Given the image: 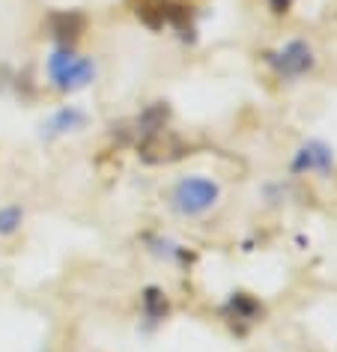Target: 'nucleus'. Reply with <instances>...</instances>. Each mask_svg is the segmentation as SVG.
<instances>
[{"mask_svg":"<svg viewBox=\"0 0 337 352\" xmlns=\"http://www.w3.org/2000/svg\"><path fill=\"white\" fill-rule=\"evenodd\" d=\"M48 78L60 93H75L96 78V63L90 57H78L72 48H57L48 57Z\"/></svg>","mask_w":337,"mask_h":352,"instance_id":"obj_1","label":"nucleus"},{"mask_svg":"<svg viewBox=\"0 0 337 352\" xmlns=\"http://www.w3.org/2000/svg\"><path fill=\"white\" fill-rule=\"evenodd\" d=\"M218 195L221 191L212 179H206V176H188V179L176 182L171 204L180 215H203L206 209L215 206Z\"/></svg>","mask_w":337,"mask_h":352,"instance_id":"obj_2","label":"nucleus"},{"mask_svg":"<svg viewBox=\"0 0 337 352\" xmlns=\"http://www.w3.org/2000/svg\"><path fill=\"white\" fill-rule=\"evenodd\" d=\"M87 30V15L78 10H60L48 15V33L57 48H75Z\"/></svg>","mask_w":337,"mask_h":352,"instance_id":"obj_3","label":"nucleus"},{"mask_svg":"<svg viewBox=\"0 0 337 352\" xmlns=\"http://www.w3.org/2000/svg\"><path fill=\"white\" fill-rule=\"evenodd\" d=\"M272 60V66L278 69L281 75H287V78H298V75H305L310 66H314V51H310L307 42H301V39H292L283 45V51H278V54H269Z\"/></svg>","mask_w":337,"mask_h":352,"instance_id":"obj_4","label":"nucleus"},{"mask_svg":"<svg viewBox=\"0 0 337 352\" xmlns=\"http://www.w3.org/2000/svg\"><path fill=\"white\" fill-rule=\"evenodd\" d=\"M185 153L182 144L176 140L171 131H158V135L153 138H146V140H140L138 144V155L144 158L146 164H164V162H173V158H180Z\"/></svg>","mask_w":337,"mask_h":352,"instance_id":"obj_5","label":"nucleus"},{"mask_svg":"<svg viewBox=\"0 0 337 352\" xmlns=\"http://www.w3.org/2000/svg\"><path fill=\"white\" fill-rule=\"evenodd\" d=\"M305 170H319V173L331 170V149L323 140H310L292 158V173H305Z\"/></svg>","mask_w":337,"mask_h":352,"instance_id":"obj_6","label":"nucleus"},{"mask_svg":"<svg viewBox=\"0 0 337 352\" xmlns=\"http://www.w3.org/2000/svg\"><path fill=\"white\" fill-rule=\"evenodd\" d=\"M167 117H171V108H167V102H155L149 104V108L140 111V117L135 120V129H131V135L140 144V140L158 135V131L167 129Z\"/></svg>","mask_w":337,"mask_h":352,"instance_id":"obj_7","label":"nucleus"},{"mask_svg":"<svg viewBox=\"0 0 337 352\" xmlns=\"http://www.w3.org/2000/svg\"><path fill=\"white\" fill-rule=\"evenodd\" d=\"M84 122H87V113L81 108H60L54 117H51L45 126H42V135H45L48 140H54L60 135H69V131H78V129H84Z\"/></svg>","mask_w":337,"mask_h":352,"instance_id":"obj_8","label":"nucleus"},{"mask_svg":"<svg viewBox=\"0 0 337 352\" xmlns=\"http://www.w3.org/2000/svg\"><path fill=\"white\" fill-rule=\"evenodd\" d=\"M140 307H144V320H149V322L164 320L167 311H171V305H167V296L158 287H146L144 293H140Z\"/></svg>","mask_w":337,"mask_h":352,"instance_id":"obj_9","label":"nucleus"},{"mask_svg":"<svg viewBox=\"0 0 337 352\" xmlns=\"http://www.w3.org/2000/svg\"><path fill=\"white\" fill-rule=\"evenodd\" d=\"M21 221H24V209L19 204L0 206V236H15L21 230Z\"/></svg>","mask_w":337,"mask_h":352,"instance_id":"obj_10","label":"nucleus"},{"mask_svg":"<svg viewBox=\"0 0 337 352\" xmlns=\"http://www.w3.org/2000/svg\"><path fill=\"white\" fill-rule=\"evenodd\" d=\"M230 311H236V316H242V320L254 322L257 316H260V305H257L251 296H245V293H236L233 298H230Z\"/></svg>","mask_w":337,"mask_h":352,"instance_id":"obj_11","label":"nucleus"}]
</instances>
